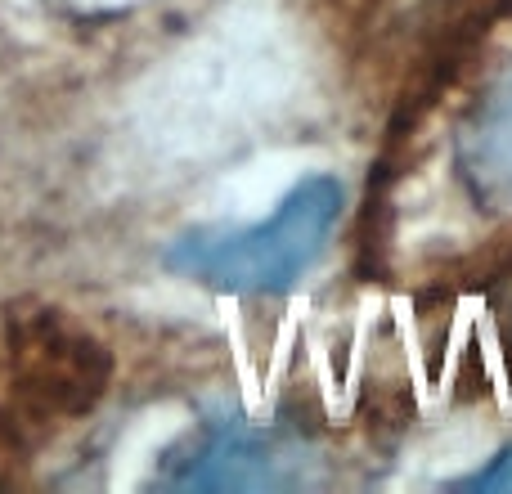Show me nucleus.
Returning <instances> with one entry per match:
<instances>
[{
	"label": "nucleus",
	"instance_id": "obj_4",
	"mask_svg": "<svg viewBox=\"0 0 512 494\" xmlns=\"http://www.w3.org/2000/svg\"><path fill=\"white\" fill-rule=\"evenodd\" d=\"M450 486L454 490H472V494H512V445H504L486 468L468 472V477L450 481Z\"/></svg>",
	"mask_w": 512,
	"mask_h": 494
},
{
	"label": "nucleus",
	"instance_id": "obj_2",
	"mask_svg": "<svg viewBox=\"0 0 512 494\" xmlns=\"http://www.w3.org/2000/svg\"><path fill=\"white\" fill-rule=\"evenodd\" d=\"M315 454L283 423L221 418L203 423L167 459L162 486L176 490H297L310 481Z\"/></svg>",
	"mask_w": 512,
	"mask_h": 494
},
{
	"label": "nucleus",
	"instance_id": "obj_3",
	"mask_svg": "<svg viewBox=\"0 0 512 494\" xmlns=\"http://www.w3.org/2000/svg\"><path fill=\"white\" fill-rule=\"evenodd\" d=\"M454 167L472 203L486 212H512V68L477 95L454 135Z\"/></svg>",
	"mask_w": 512,
	"mask_h": 494
},
{
	"label": "nucleus",
	"instance_id": "obj_1",
	"mask_svg": "<svg viewBox=\"0 0 512 494\" xmlns=\"http://www.w3.org/2000/svg\"><path fill=\"white\" fill-rule=\"evenodd\" d=\"M342 212V180L315 171L301 176L256 221L185 230L180 239H171L162 261L171 274L225 297H283L319 265Z\"/></svg>",
	"mask_w": 512,
	"mask_h": 494
}]
</instances>
